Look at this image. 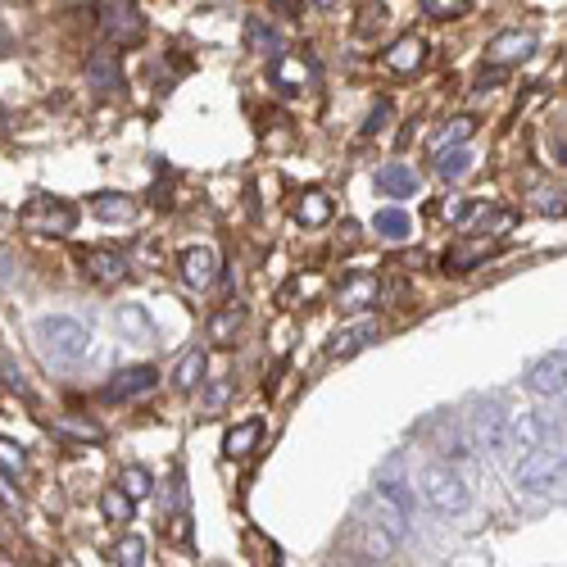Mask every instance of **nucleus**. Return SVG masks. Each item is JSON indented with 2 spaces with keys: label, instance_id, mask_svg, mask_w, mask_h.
Wrapping results in <instances>:
<instances>
[{
  "label": "nucleus",
  "instance_id": "f257e3e1",
  "mask_svg": "<svg viewBox=\"0 0 567 567\" xmlns=\"http://www.w3.org/2000/svg\"><path fill=\"white\" fill-rule=\"evenodd\" d=\"M32 336H37V350L50 363H78L91 354V332L78 318H41Z\"/></svg>",
  "mask_w": 567,
  "mask_h": 567
},
{
  "label": "nucleus",
  "instance_id": "f03ea898",
  "mask_svg": "<svg viewBox=\"0 0 567 567\" xmlns=\"http://www.w3.org/2000/svg\"><path fill=\"white\" fill-rule=\"evenodd\" d=\"M522 495H558L563 490V450H549V445H531L522 454V463L513 468Z\"/></svg>",
  "mask_w": 567,
  "mask_h": 567
},
{
  "label": "nucleus",
  "instance_id": "7ed1b4c3",
  "mask_svg": "<svg viewBox=\"0 0 567 567\" xmlns=\"http://www.w3.org/2000/svg\"><path fill=\"white\" fill-rule=\"evenodd\" d=\"M422 499H427L440 518H454V513H468L472 490L454 468H445V463H427V468H422Z\"/></svg>",
  "mask_w": 567,
  "mask_h": 567
},
{
  "label": "nucleus",
  "instance_id": "20e7f679",
  "mask_svg": "<svg viewBox=\"0 0 567 567\" xmlns=\"http://www.w3.org/2000/svg\"><path fill=\"white\" fill-rule=\"evenodd\" d=\"M19 223L28 227L32 236H69L73 227H78V209L59 196H32L28 205H23Z\"/></svg>",
  "mask_w": 567,
  "mask_h": 567
},
{
  "label": "nucleus",
  "instance_id": "39448f33",
  "mask_svg": "<svg viewBox=\"0 0 567 567\" xmlns=\"http://www.w3.org/2000/svg\"><path fill=\"white\" fill-rule=\"evenodd\" d=\"M454 223H459L463 236H504L518 227V214H513V209H499V205H486V200H472V205L454 209Z\"/></svg>",
  "mask_w": 567,
  "mask_h": 567
},
{
  "label": "nucleus",
  "instance_id": "423d86ee",
  "mask_svg": "<svg viewBox=\"0 0 567 567\" xmlns=\"http://www.w3.org/2000/svg\"><path fill=\"white\" fill-rule=\"evenodd\" d=\"M472 445L486 450L490 459H504L513 450L509 445V413L499 409V404H477L472 413Z\"/></svg>",
  "mask_w": 567,
  "mask_h": 567
},
{
  "label": "nucleus",
  "instance_id": "0eeeda50",
  "mask_svg": "<svg viewBox=\"0 0 567 567\" xmlns=\"http://www.w3.org/2000/svg\"><path fill=\"white\" fill-rule=\"evenodd\" d=\"M100 32H105L114 46H137L146 37V14L132 5V0H109L100 10Z\"/></svg>",
  "mask_w": 567,
  "mask_h": 567
},
{
  "label": "nucleus",
  "instance_id": "6e6552de",
  "mask_svg": "<svg viewBox=\"0 0 567 567\" xmlns=\"http://www.w3.org/2000/svg\"><path fill=\"white\" fill-rule=\"evenodd\" d=\"M536 55V32H522V28H509V32H495L486 41V59L499 64V69H513L522 59Z\"/></svg>",
  "mask_w": 567,
  "mask_h": 567
},
{
  "label": "nucleus",
  "instance_id": "1a4fd4ad",
  "mask_svg": "<svg viewBox=\"0 0 567 567\" xmlns=\"http://www.w3.org/2000/svg\"><path fill=\"white\" fill-rule=\"evenodd\" d=\"M563 372H567L563 350H549L545 359H536L527 368V391L540 395V400H563Z\"/></svg>",
  "mask_w": 567,
  "mask_h": 567
},
{
  "label": "nucleus",
  "instance_id": "9d476101",
  "mask_svg": "<svg viewBox=\"0 0 567 567\" xmlns=\"http://www.w3.org/2000/svg\"><path fill=\"white\" fill-rule=\"evenodd\" d=\"M218 268H223V259H218L214 245H191L182 255V282L191 291H209L218 282Z\"/></svg>",
  "mask_w": 567,
  "mask_h": 567
},
{
  "label": "nucleus",
  "instance_id": "9b49d317",
  "mask_svg": "<svg viewBox=\"0 0 567 567\" xmlns=\"http://www.w3.org/2000/svg\"><path fill=\"white\" fill-rule=\"evenodd\" d=\"M159 386V368H150V363H137V368H123L109 377L105 386V400H137V395L155 391Z\"/></svg>",
  "mask_w": 567,
  "mask_h": 567
},
{
  "label": "nucleus",
  "instance_id": "f8f14e48",
  "mask_svg": "<svg viewBox=\"0 0 567 567\" xmlns=\"http://www.w3.org/2000/svg\"><path fill=\"white\" fill-rule=\"evenodd\" d=\"M377 300H382V282H377L372 273L345 277L341 291H336V309H341V313H363V309H372Z\"/></svg>",
  "mask_w": 567,
  "mask_h": 567
},
{
  "label": "nucleus",
  "instance_id": "ddd939ff",
  "mask_svg": "<svg viewBox=\"0 0 567 567\" xmlns=\"http://www.w3.org/2000/svg\"><path fill=\"white\" fill-rule=\"evenodd\" d=\"M382 336V327L372 323V318H363V323H350V327H341V332L327 341V359H354L359 350H368L372 341Z\"/></svg>",
  "mask_w": 567,
  "mask_h": 567
},
{
  "label": "nucleus",
  "instance_id": "4468645a",
  "mask_svg": "<svg viewBox=\"0 0 567 567\" xmlns=\"http://www.w3.org/2000/svg\"><path fill=\"white\" fill-rule=\"evenodd\" d=\"M78 264L91 282H105V286L123 282V273H128V255H118V250H82Z\"/></svg>",
  "mask_w": 567,
  "mask_h": 567
},
{
  "label": "nucleus",
  "instance_id": "2eb2a0df",
  "mask_svg": "<svg viewBox=\"0 0 567 567\" xmlns=\"http://www.w3.org/2000/svg\"><path fill=\"white\" fill-rule=\"evenodd\" d=\"M490 255L486 236H463L459 245H450L445 255H440V264H445V273H472V268H481Z\"/></svg>",
  "mask_w": 567,
  "mask_h": 567
},
{
  "label": "nucleus",
  "instance_id": "dca6fc26",
  "mask_svg": "<svg viewBox=\"0 0 567 567\" xmlns=\"http://www.w3.org/2000/svg\"><path fill=\"white\" fill-rule=\"evenodd\" d=\"M377 191L391 200H409L422 191V177L409 164H386V168H377Z\"/></svg>",
  "mask_w": 567,
  "mask_h": 567
},
{
  "label": "nucleus",
  "instance_id": "f3484780",
  "mask_svg": "<svg viewBox=\"0 0 567 567\" xmlns=\"http://www.w3.org/2000/svg\"><path fill=\"white\" fill-rule=\"evenodd\" d=\"M382 64H386L391 73H418L422 64H427V41L413 37V32H409V37H400L391 50H386Z\"/></svg>",
  "mask_w": 567,
  "mask_h": 567
},
{
  "label": "nucleus",
  "instance_id": "a211bd4d",
  "mask_svg": "<svg viewBox=\"0 0 567 567\" xmlns=\"http://www.w3.org/2000/svg\"><path fill=\"white\" fill-rule=\"evenodd\" d=\"M313 78H318V69H313L304 55H277L273 82H277L282 91H304V87H313Z\"/></svg>",
  "mask_w": 567,
  "mask_h": 567
},
{
  "label": "nucleus",
  "instance_id": "6ab92c4d",
  "mask_svg": "<svg viewBox=\"0 0 567 567\" xmlns=\"http://www.w3.org/2000/svg\"><path fill=\"white\" fill-rule=\"evenodd\" d=\"M114 323H118V332L128 336V341H137V345H150L159 336V327L150 323V313L141 309V304H118Z\"/></svg>",
  "mask_w": 567,
  "mask_h": 567
},
{
  "label": "nucleus",
  "instance_id": "aec40b11",
  "mask_svg": "<svg viewBox=\"0 0 567 567\" xmlns=\"http://www.w3.org/2000/svg\"><path fill=\"white\" fill-rule=\"evenodd\" d=\"M205 368H209L205 350H186L173 368V386L177 391H200V386H205Z\"/></svg>",
  "mask_w": 567,
  "mask_h": 567
},
{
  "label": "nucleus",
  "instance_id": "412c9836",
  "mask_svg": "<svg viewBox=\"0 0 567 567\" xmlns=\"http://www.w3.org/2000/svg\"><path fill=\"white\" fill-rule=\"evenodd\" d=\"M472 164H477V155H472L468 146H445V150H436V177H445V182H459V177H468L472 173Z\"/></svg>",
  "mask_w": 567,
  "mask_h": 567
},
{
  "label": "nucleus",
  "instance_id": "4be33fe9",
  "mask_svg": "<svg viewBox=\"0 0 567 567\" xmlns=\"http://www.w3.org/2000/svg\"><path fill=\"white\" fill-rule=\"evenodd\" d=\"M87 82L96 91H118L123 87V69H118V59L109 55V50H100V55L87 59Z\"/></svg>",
  "mask_w": 567,
  "mask_h": 567
},
{
  "label": "nucleus",
  "instance_id": "5701e85b",
  "mask_svg": "<svg viewBox=\"0 0 567 567\" xmlns=\"http://www.w3.org/2000/svg\"><path fill=\"white\" fill-rule=\"evenodd\" d=\"M46 427L55 431V436L82 440V445H87V440H105V427H100V422H91V418H69V413H55Z\"/></svg>",
  "mask_w": 567,
  "mask_h": 567
},
{
  "label": "nucleus",
  "instance_id": "b1692460",
  "mask_svg": "<svg viewBox=\"0 0 567 567\" xmlns=\"http://www.w3.org/2000/svg\"><path fill=\"white\" fill-rule=\"evenodd\" d=\"M241 327H245V309H241V304H227V309H218L214 318H209V341H214V345H232Z\"/></svg>",
  "mask_w": 567,
  "mask_h": 567
},
{
  "label": "nucleus",
  "instance_id": "393cba45",
  "mask_svg": "<svg viewBox=\"0 0 567 567\" xmlns=\"http://www.w3.org/2000/svg\"><path fill=\"white\" fill-rule=\"evenodd\" d=\"M377 499H386V504H391L395 513H400V518H413V509H418V499H413V490L404 486L400 477H377Z\"/></svg>",
  "mask_w": 567,
  "mask_h": 567
},
{
  "label": "nucleus",
  "instance_id": "a878e982",
  "mask_svg": "<svg viewBox=\"0 0 567 567\" xmlns=\"http://www.w3.org/2000/svg\"><path fill=\"white\" fill-rule=\"evenodd\" d=\"M259 436H264V422H241V427H232L223 436V454L227 459H245V454H255Z\"/></svg>",
  "mask_w": 567,
  "mask_h": 567
},
{
  "label": "nucleus",
  "instance_id": "bb28decb",
  "mask_svg": "<svg viewBox=\"0 0 567 567\" xmlns=\"http://www.w3.org/2000/svg\"><path fill=\"white\" fill-rule=\"evenodd\" d=\"M327 218H332V196H327V191H304L300 205H295V223L323 227Z\"/></svg>",
  "mask_w": 567,
  "mask_h": 567
},
{
  "label": "nucleus",
  "instance_id": "cd10ccee",
  "mask_svg": "<svg viewBox=\"0 0 567 567\" xmlns=\"http://www.w3.org/2000/svg\"><path fill=\"white\" fill-rule=\"evenodd\" d=\"M245 46L259 50V55H277V50H282V37H277L273 23H264V19L255 14V19L245 23Z\"/></svg>",
  "mask_w": 567,
  "mask_h": 567
},
{
  "label": "nucleus",
  "instance_id": "c85d7f7f",
  "mask_svg": "<svg viewBox=\"0 0 567 567\" xmlns=\"http://www.w3.org/2000/svg\"><path fill=\"white\" fill-rule=\"evenodd\" d=\"M132 209H137V205H132L128 196H114V191H105V196H96V200H91V214H96V218H105V223H128V218H132Z\"/></svg>",
  "mask_w": 567,
  "mask_h": 567
},
{
  "label": "nucleus",
  "instance_id": "c756f323",
  "mask_svg": "<svg viewBox=\"0 0 567 567\" xmlns=\"http://www.w3.org/2000/svg\"><path fill=\"white\" fill-rule=\"evenodd\" d=\"M477 132V118H468V114H459V118H450L445 128L431 137V150H445V146H463V141Z\"/></svg>",
  "mask_w": 567,
  "mask_h": 567
},
{
  "label": "nucleus",
  "instance_id": "7c9ffc66",
  "mask_svg": "<svg viewBox=\"0 0 567 567\" xmlns=\"http://www.w3.org/2000/svg\"><path fill=\"white\" fill-rule=\"evenodd\" d=\"M372 227H377V236H382V241H409V236H413V223H409V214H404V209H382Z\"/></svg>",
  "mask_w": 567,
  "mask_h": 567
},
{
  "label": "nucleus",
  "instance_id": "2f4dec72",
  "mask_svg": "<svg viewBox=\"0 0 567 567\" xmlns=\"http://www.w3.org/2000/svg\"><path fill=\"white\" fill-rule=\"evenodd\" d=\"M363 545H368V554H377V558H391L395 549L404 545V540H395L391 531L382 527V522L372 518V522H363Z\"/></svg>",
  "mask_w": 567,
  "mask_h": 567
},
{
  "label": "nucleus",
  "instance_id": "473e14b6",
  "mask_svg": "<svg viewBox=\"0 0 567 567\" xmlns=\"http://www.w3.org/2000/svg\"><path fill=\"white\" fill-rule=\"evenodd\" d=\"M100 513H105L109 522H118V527H123V522H132V513H137V499H128L123 495V490H105V495H100Z\"/></svg>",
  "mask_w": 567,
  "mask_h": 567
},
{
  "label": "nucleus",
  "instance_id": "72a5a7b5",
  "mask_svg": "<svg viewBox=\"0 0 567 567\" xmlns=\"http://www.w3.org/2000/svg\"><path fill=\"white\" fill-rule=\"evenodd\" d=\"M118 490H123L128 499H146L150 490H155V477H150V472L141 468V463H132V468L118 472Z\"/></svg>",
  "mask_w": 567,
  "mask_h": 567
},
{
  "label": "nucleus",
  "instance_id": "f704fd0d",
  "mask_svg": "<svg viewBox=\"0 0 567 567\" xmlns=\"http://www.w3.org/2000/svg\"><path fill=\"white\" fill-rule=\"evenodd\" d=\"M436 445H440V454H445V459H468V436H463L459 431V422H450V427H440L436 431Z\"/></svg>",
  "mask_w": 567,
  "mask_h": 567
},
{
  "label": "nucleus",
  "instance_id": "c9c22d12",
  "mask_svg": "<svg viewBox=\"0 0 567 567\" xmlns=\"http://www.w3.org/2000/svg\"><path fill=\"white\" fill-rule=\"evenodd\" d=\"M114 563L118 567H141V563H146V540H141V536H123L114 545Z\"/></svg>",
  "mask_w": 567,
  "mask_h": 567
},
{
  "label": "nucleus",
  "instance_id": "e433bc0d",
  "mask_svg": "<svg viewBox=\"0 0 567 567\" xmlns=\"http://www.w3.org/2000/svg\"><path fill=\"white\" fill-rule=\"evenodd\" d=\"M391 23V10L386 5H363V19H359V37H372V32H382Z\"/></svg>",
  "mask_w": 567,
  "mask_h": 567
},
{
  "label": "nucleus",
  "instance_id": "4c0bfd02",
  "mask_svg": "<svg viewBox=\"0 0 567 567\" xmlns=\"http://www.w3.org/2000/svg\"><path fill=\"white\" fill-rule=\"evenodd\" d=\"M472 0H422V10L431 14V19H459V14H468Z\"/></svg>",
  "mask_w": 567,
  "mask_h": 567
},
{
  "label": "nucleus",
  "instance_id": "58836bf2",
  "mask_svg": "<svg viewBox=\"0 0 567 567\" xmlns=\"http://www.w3.org/2000/svg\"><path fill=\"white\" fill-rule=\"evenodd\" d=\"M391 114H395L391 100H377V105H372V114H368V123H363V137H377V132H386Z\"/></svg>",
  "mask_w": 567,
  "mask_h": 567
},
{
  "label": "nucleus",
  "instance_id": "ea45409f",
  "mask_svg": "<svg viewBox=\"0 0 567 567\" xmlns=\"http://www.w3.org/2000/svg\"><path fill=\"white\" fill-rule=\"evenodd\" d=\"M23 463H28V454H23L19 440H0V468H5V472H23Z\"/></svg>",
  "mask_w": 567,
  "mask_h": 567
},
{
  "label": "nucleus",
  "instance_id": "a19ab883",
  "mask_svg": "<svg viewBox=\"0 0 567 567\" xmlns=\"http://www.w3.org/2000/svg\"><path fill=\"white\" fill-rule=\"evenodd\" d=\"M0 377H5V386H10L14 395H32V386H28V377H23V368H19V363H10V359H5V363H0Z\"/></svg>",
  "mask_w": 567,
  "mask_h": 567
},
{
  "label": "nucleus",
  "instance_id": "79ce46f5",
  "mask_svg": "<svg viewBox=\"0 0 567 567\" xmlns=\"http://www.w3.org/2000/svg\"><path fill=\"white\" fill-rule=\"evenodd\" d=\"M0 504H5V509H14V513L23 509V495L10 486V477H0Z\"/></svg>",
  "mask_w": 567,
  "mask_h": 567
},
{
  "label": "nucleus",
  "instance_id": "37998d69",
  "mask_svg": "<svg viewBox=\"0 0 567 567\" xmlns=\"http://www.w3.org/2000/svg\"><path fill=\"white\" fill-rule=\"evenodd\" d=\"M14 282H19V264L0 250V286H14Z\"/></svg>",
  "mask_w": 567,
  "mask_h": 567
},
{
  "label": "nucleus",
  "instance_id": "c03bdc74",
  "mask_svg": "<svg viewBox=\"0 0 567 567\" xmlns=\"http://www.w3.org/2000/svg\"><path fill=\"white\" fill-rule=\"evenodd\" d=\"M545 214H563V191H540V200H536Z\"/></svg>",
  "mask_w": 567,
  "mask_h": 567
},
{
  "label": "nucleus",
  "instance_id": "a18cd8bd",
  "mask_svg": "<svg viewBox=\"0 0 567 567\" xmlns=\"http://www.w3.org/2000/svg\"><path fill=\"white\" fill-rule=\"evenodd\" d=\"M227 395H232V382H223V386H214V391H209V395H205V409H209V413H214V409H218V404H223V400H227Z\"/></svg>",
  "mask_w": 567,
  "mask_h": 567
},
{
  "label": "nucleus",
  "instance_id": "49530a36",
  "mask_svg": "<svg viewBox=\"0 0 567 567\" xmlns=\"http://www.w3.org/2000/svg\"><path fill=\"white\" fill-rule=\"evenodd\" d=\"M499 78H504V69H499V64H490V69H481V78H477V91H490V87H495Z\"/></svg>",
  "mask_w": 567,
  "mask_h": 567
},
{
  "label": "nucleus",
  "instance_id": "de8ad7c7",
  "mask_svg": "<svg viewBox=\"0 0 567 567\" xmlns=\"http://www.w3.org/2000/svg\"><path fill=\"white\" fill-rule=\"evenodd\" d=\"M313 10H336V5H341V0H309Z\"/></svg>",
  "mask_w": 567,
  "mask_h": 567
},
{
  "label": "nucleus",
  "instance_id": "09e8293b",
  "mask_svg": "<svg viewBox=\"0 0 567 567\" xmlns=\"http://www.w3.org/2000/svg\"><path fill=\"white\" fill-rule=\"evenodd\" d=\"M295 5H300V0H277V10H286V14H291Z\"/></svg>",
  "mask_w": 567,
  "mask_h": 567
},
{
  "label": "nucleus",
  "instance_id": "8fccbe9b",
  "mask_svg": "<svg viewBox=\"0 0 567 567\" xmlns=\"http://www.w3.org/2000/svg\"><path fill=\"white\" fill-rule=\"evenodd\" d=\"M0 123H5V109H0Z\"/></svg>",
  "mask_w": 567,
  "mask_h": 567
},
{
  "label": "nucleus",
  "instance_id": "3c124183",
  "mask_svg": "<svg viewBox=\"0 0 567 567\" xmlns=\"http://www.w3.org/2000/svg\"><path fill=\"white\" fill-rule=\"evenodd\" d=\"M0 218H5V214H0Z\"/></svg>",
  "mask_w": 567,
  "mask_h": 567
}]
</instances>
